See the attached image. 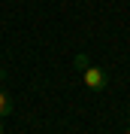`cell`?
I'll return each instance as SVG.
<instances>
[{
  "label": "cell",
  "instance_id": "obj_1",
  "mask_svg": "<svg viewBox=\"0 0 130 134\" xmlns=\"http://www.w3.org/2000/svg\"><path fill=\"white\" fill-rule=\"evenodd\" d=\"M82 79H85V85H88L91 92H103L106 85H109V79H106V73H103V67L91 64V61L82 67Z\"/></svg>",
  "mask_w": 130,
  "mask_h": 134
},
{
  "label": "cell",
  "instance_id": "obj_4",
  "mask_svg": "<svg viewBox=\"0 0 130 134\" xmlns=\"http://www.w3.org/2000/svg\"><path fill=\"white\" fill-rule=\"evenodd\" d=\"M0 134H3V125H0Z\"/></svg>",
  "mask_w": 130,
  "mask_h": 134
},
{
  "label": "cell",
  "instance_id": "obj_2",
  "mask_svg": "<svg viewBox=\"0 0 130 134\" xmlns=\"http://www.w3.org/2000/svg\"><path fill=\"white\" fill-rule=\"evenodd\" d=\"M9 113H12V100H9V94L0 88V119H3V116H9Z\"/></svg>",
  "mask_w": 130,
  "mask_h": 134
},
{
  "label": "cell",
  "instance_id": "obj_3",
  "mask_svg": "<svg viewBox=\"0 0 130 134\" xmlns=\"http://www.w3.org/2000/svg\"><path fill=\"white\" fill-rule=\"evenodd\" d=\"M127 134H130V122H127Z\"/></svg>",
  "mask_w": 130,
  "mask_h": 134
}]
</instances>
